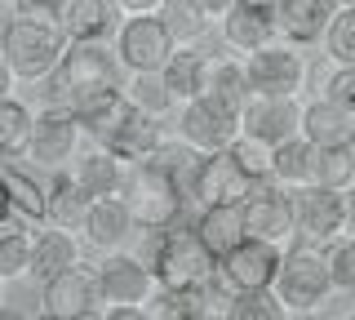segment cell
<instances>
[{
  "label": "cell",
  "instance_id": "cell-20",
  "mask_svg": "<svg viewBox=\"0 0 355 320\" xmlns=\"http://www.w3.org/2000/svg\"><path fill=\"white\" fill-rule=\"evenodd\" d=\"M133 227H138V223H133L125 196H94V205H89V214H85V223H80L85 240L94 249H103V253L125 245V240L133 236Z\"/></svg>",
  "mask_w": 355,
  "mask_h": 320
},
{
  "label": "cell",
  "instance_id": "cell-51",
  "mask_svg": "<svg viewBox=\"0 0 355 320\" xmlns=\"http://www.w3.org/2000/svg\"><path fill=\"white\" fill-rule=\"evenodd\" d=\"M0 289H5V280H0Z\"/></svg>",
  "mask_w": 355,
  "mask_h": 320
},
{
  "label": "cell",
  "instance_id": "cell-14",
  "mask_svg": "<svg viewBox=\"0 0 355 320\" xmlns=\"http://www.w3.org/2000/svg\"><path fill=\"white\" fill-rule=\"evenodd\" d=\"M103 307V294H98V276L76 262V267L58 271L53 280H44L40 289V316H53V320H85V316H98Z\"/></svg>",
  "mask_w": 355,
  "mask_h": 320
},
{
  "label": "cell",
  "instance_id": "cell-28",
  "mask_svg": "<svg viewBox=\"0 0 355 320\" xmlns=\"http://www.w3.org/2000/svg\"><path fill=\"white\" fill-rule=\"evenodd\" d=\"M311 183L347 192L355 183V142H333V147H315L311 142Z\"/></svg>",
  "mask_w": 355,
  "mask_h": 320
},
{
  "label": "cell",
  "instance_id": "cell-11",
  "mask_svg": "<svg viewBox=\"0 0 355 320\" xmlns=\"http://www.w3.org/2000/svg\"><path fill=\"white\" fill-rule=\"evenodd\" d=\"M293 218H297V240L329 245L347 236V192L338 187H297L293 192Z\"/></svg>",
  "mask_w": 355,
  "mask_h": 320
},
{
  "label": "cell",
  "instance_id": "cell-38",
  "mask_svg": "<svg viewBox=\"0 0 355 320\" xmlns=\"http://www.w3.org/2000/svg\"><path fill=\"white\" fill-rule=\"evenodd\" d=\"M324 58L355 67V5H338V14L324 31Z\"/></svg>",
  "mask_w": 355,
  "mask_h": 320
},
{
  "label": "cell",
  "instance_id": "cell-2",
  "mask_svg": "<svg viewBox=\"0 0 355 320\" xmlns=\"http://www.w3.org/2000/svg\"><path fill=\"white\" fill-rule=\"evenodd\" d=\"M49 107H80L85 98L103 94V90H116L120 81V58L116 49L107 45H80V40H71L62 53V62L49 71Z\"/></svg>",
  "mask_w": 355,
  "mask_h": 320
},
{
  "label": "cell",
  "instance_id": "cell-34",
  "mask_svg": "<svg viewBox=\"0 0 355 320\" xmlns=\"http://www.w3.org/2000/svg\"><path fill=\"white\" fill-rule=\"evenodd\" d=\"M218 103H227L231 112H244V103L253 98L249 76H244V58H214V76H209V90Z\"/></svg>",
  "mask_w": 355,
  "mask_h": 320
},
{
  "label": "cell",
  "instance_id": "cell-5",
  "mask_svg": "<svg viewBox=\"0 0 355 320\" xmlns=\"http://www.w3.org/2000/svg\"><path fill=\"white\" fill-rule=\"evenodd\" d=\"M125 201H129V214L142 231H160V227H173L182 223V205H187V187L164 174L160 165L151 160H138L125 183Z\"/></svg>",
  "mask_w": 355,
  "mask_h": 320
},
{
  "label": "cell",
  "instance_id": "cell-22",
  "mask_svg": "<svg viewBox=\"0 0 355 320\" xmlns=\"http://www.w3.org/2000/svg\"><path fill=\"white\" fill-rule=\"evenodd\" d=\"M80 262V240L71 236V227L58 223H40V231H31V276L44 285L58 271Z\"/></svg>",
  "mask_w": 355,
  "mask_h": 320
},
{
  "label": "cell",
  "instance_id": "cell-15",
  "mask_svg": "<svg viewBox=\"0 0 355 320\" xmlns=\"http://www.w3.org/2000/svg\"><path fill=\"white\" fill-rule=\"evenodd\" d=\"M94 276H98V294H103V303H142V307H147V298L155 294L151 262L138 258V253H125V249L103 253V262L94 267Z\"/></svg>",
  "mask_w": 355,
  "mask_h": 320
},
{
  "label": "cell",
  "instance_id": "cell-41",
  "mask_svg": "<svg viewBox=\"0 0 355 320\" xmlns=\"http://www.w3.org/2000/svg\"><path fill=\"white\" fill-rule=\"evenodd\" d=\"M320 94L333 98L338 107H347V112H355V67L333 62V67L324 71V81H320Z\"/></svg>",
  "mask_w": 355,
  "mask_h": 320
},
{
  "label": "cell",
  "instance_id": "cell-43",
  "mask_svg": "<svg viewBox=\"0 0 355 320\" xmlns=\"http://www.w3.org/2000/svg\"><path fill=\"white\" fill-rule=\"evenodd\" d=\"M98 316H103V320H142L147 307H142V303H103Z\"/></svg>",
  "mask_w": 355,
  "mask_h": 320
},
{
  "label": "cell",
  "instance_id": "cell-10",
  "mask_svg": "<svg viewBox=\"0 0 355 320\" xmlns=\"http://www.w3.org/2000/svg\"><path fill=\"white\" fill-rule=\"evenodd\" d=\"M244 227L249 236L271 240V245L288 249L297 240V218H293V192L280 183H258L249 196H244Z\"/></svg>",
  "mask_w": 355,
  "mask_h": 320
},
{
  "label": "cell",
  "instance_id": "cell-25",
  "mask_svg": "<svg viewBox=\"0 0 355 320\" xmlns=\"http://www.w3.org/2000/svg\"><path fill=\"white\" fill-rule=\"evenodd\" d=\"M71 174L89 196H125V183H129L125 160H120L116 151H107L103 142H98L94 151H85V156H76Z\"/></svg>",
  "mask_w": 355,
  "mask_h": 320
},
{
  "label": "cell",
  "instance_id": "cell-4",
  "mask_svg": "<svg viewBox=\"0 0 355 320\" xmlns=\"http://www.w3.org/2000/svg\"><path fill=\"white\" fill-rule=\"evenodd\" d=\"M275 294L288 307V316H315L324 312V303L338 289H333V276H329V258L324 245H311V240H293L284 249L280 276H275Z\"/></svg>",
  "mask_w": 355,
  "mask_h": 320
},
{
  "label": "cell",
  "instance_id": "cell-24",
  "mask_svg": "<svg viewBox=\"0 0 355 320\" xmlns=\"http://www.w3.org/2000/svg\"><path fill=\"white\" fill-rule=\"evenodd\" d=\"M302 138L315 147H333V142H355V112L338 107L333 98H311L302 103Z\"/></svg>",
  "mask_w": 355,
  "mask_h": 320
},
{
  "label": "cell",
  "instance_id": "cell-16",
  "mask_svg": "<svg viewBox=\"0 0 355 320\" xmlns=\"http://www.w3.org/2000/svg\"><path fill=\"white\" fill-rule=\"evenodd\" d=\"M218 23H222V40H227L236 53H253V49L275 45V40H280L275 5H258V0H236Z\"/></svg>",
  "mask_w": 355,
  "mask_h": 320
},
{
  "label": "cell",
  "instance_id": "cell-50",
  "mask_svg": "<svg viewBox=\"0 0 355 320\" xmlns=\"http://www.w3.org/2000/svg\"><path fill=\"white\" fill-rule=\"evenodd\" d=\"M258 5H275V0H258Z\"/></svg>",
  "mask_w": 355,
  "mask_h": 320
},
{
  "label": "cell",
  "instance_id": "cell-8",
  "mask_svg": "<svg viewBox=\"0 0 355 320\" xmlns=\"http://www.w3.org/2000/svg\"><path fill=\"white\" fill-rule=\"evenodd\" d=\"M236 134H240V112H231L214 94L178 103V138L191 142L196 151H222L236 142Z\"/></svg>",
  "mask_w": 355,
  "mask_h": 320
},
{
  "label": "cell",
  "instance_id": "cell-36",
  "mask_svg": "<svg viewBox=\"0 0 355 320\" xmlns=\"http://www.w3.org/2000/svg\"><path fill=\"white\" fill-rule=\"evenodd\" d=\"M222 316L227 320H284L288 307L280 303L275 289H236L222 307Z\"/></svg>",
  "mask_w": 355,
  "mask_h": 320
},
{
  "label": "cell",
  "instance_id": "cell-1",
  "mask_svg": "<svg viewBox=\"0 0 355 320\" xmlns=\"http://www.w3.org/2000/svg\"><path fill=\"white\" fill-rule=\"evenodd\" d=\"M147 262L155 271V285L169 289H209L218 280V253L200 240L196 227H160L147 249Z\"/></svg>",
  "mask_w": 355,
  "mask_h": 320
},
{
  "label": "cell",
  "instance_id": "cell-45",
  "mask_svg": "<svg viewBox=\"0 0 355 320\" xmlns=\"http://www.w3.org/2000/svg\"><path fill=\"white\" fill-rule=\"evenodd\" d=\"M14 85H18V76H14V67L5 62V53H0V98L14 94Z\"/></svg>",
  "mask_w": 355,
  "mask_h": 320
},
{
  "label": "cell",
  "instance_id": "cell-31",
  "mask_svg": "<svg viewBox=\"0 0 355 320\" xmlns=\"http://www.w3.org/2000/svg\"><path fill=\"white\" fill-rule=\"evenodd\" d=\"M31 125H36V116H31L27 103H18L14 94L0 98V160L27 156V147H31Z\"/></svg>",
  "mask_w": 355,
  "mask_h": 320
},
{
  "label": "cell",
  "instance_id": "cell-17",
  "mask_svg": "<svg viewBox=\"0 0 355 320\" xmlns=\"http://www.w3.org/2000/svg\"><path fill=\"white\" fill-rule=\"evenodd\" d=\"M58 23L67 31V40H80V45H111L120 23H125V9L116 0H67Z\"/></svg>",
  "mask_w": 355,
  "mask_h": 320
},
{
  "label": "cell",
  "instance_id": "cell-7",
  "mask_svg": "<svg viewBox=\"0 0 355 320\" xmlns=\"http://www.w3.org/2000/svg\"><path fill=\"white\" fill-rule=\"evenodd\" d=\"M111 45H116V58L125 71H160L178 49V40L169 36L160 14H125Z\"/></svg>",
  "mask_w": 355,
  "mask_h": 320
},
{
  "label": "cell",
  "instance_id": "cell-42",
  "mask_svg": "<svg viewBox=\"0 0 355 320\" xmlns=\"http://www.w3.org/2000/svg\"><path fill=\"white\" fill-rule=\"evenodd\" d=\"M62 5L67 0H14V14H22V18H53V23H58Z\"/></svg>",
  "mask_w": 355,
  "mask_h": 320
},
{
  "label": "cell",
  "instance_id": "cell-46",
  "mask_svg": "<svg viewBox=\"0 0 355 320\" xmlns=\"http://www.w3.org/2000/svg\"><path fill=\"white\" fill-rule=\"evenodd\" d=\"M196 5H200V9H205V14H209V18H222V14H227V9H231V5H236V0H196Z\"/></svg>",
  "mask_w": 355,
  "mask_h": 320
},
{
  "label": "cell",
  "instance_id": "cell-29",
  "mask_svg": "<svg viewBox=\"0 0 355 320\" xmlns=\"http://www.w3.org/2000/svg\"><path fill=\"white\" fill-rule=\"evenodd\" d=\"M89 205H94V196H89L85 187L76 183V174H62V169H58V178L49 183V214H44V223H58V227L80 231Z\"/></svg>",
  "mask_w": 355,
  "mask_h": 320
},
{
  "label": "cell",
  "instance_id": "cell-35",
  "mask_svg": "<svg viewBox=\"0 0 355 320\" xmlns=\"http://www.w3.org/2000/svg\"><path fill=\"white\" fill-rule=\"evenodd\" d=\"M155 14L164 18V27H169V36L178 40V45H196V40L209 31V23H214L196 0H164Z\"/></svg>",
  "mask_w": 355,
  "mask_h": 320
},
{
  "label": "cell",
  "instance_id": "cell-32",
  "mask_svg": "<svg viewBox=\"0 0 355 320\" xmlns=\"http://www.w3.org/2000/svg\"><path fill=\"white\" fill-rule=\"evenodd\" d=\"M271 183L288 187V192H297V187L311 183V142L302 134L275 142V160H271Z\"/></svg>",
  "mask_w": 355,
  "mask_h": 320
},
{
  "label": "cell",
  "instance_id": "cell-33",
  "mask_svg": "<svg viewBox=\"0 0 355 320\" xmlns=\"http://www.w3.org/2000/svg\"><path fill=\"white\" fill-rule=\"evenodd\" d=\"M125 90V98L138 112H147V116H169L173 112V94H169V85H164V71H129V81L120 85Z\"/></svg>",
  "mask_w": 355,
  "mask_h": 320
},
{
  "label": "cell",
  "instance_id": "cell-21",
  "mask_svg": "<svg viewBox=\"0 0 355 320\" xmlns=\"http://www.w3.org/2000/svg\"><path fill=\"white\" fill-rule=\"evenodd\" d=\"M160 142H164L160 116H147V112H138V107H129V112L120 116V125L103 138V147L116 151L125 165H138V160H147Z\"/></svg>",
  "mask_w": 355,
  "mask_h": 320
},
{
  "label": "cell",
  "instance_id": "cell-30",
  "mask_svg": "<svg viewBox=\"0 0 355 320\" xmlns=\"http://www.w3.org/2000/svg\"><path fill=\"white\" fill-rule=\"evenodd\" d=\"M0 183H5L9 201H14V209L27 223H44V214H49V187H40L27 169H18L9 160H0Z\"/></svg>",
  "mask_w": 355,
  "mask_h": 320
},
{
  "label": "cell",
  "instance_id": "cell-9",
  "mask_svg": "<svg viewBox=\"0 0 355 320\" xmlns=\"http://www.w3.org/2000/svg\"><path fill=\"white\" fill-rule=\"evenodd\" d=\"M280 262H284L280 245L258 240V236H244L231 253L218 258V280L227 285V294H236V289H275Z\"/></svg>",
  "mask_w": 355,
  "mask_h": 320
},
{
  "label": "cell",
  "instance_id": "cell-3",
  "mask_svg": "<svg viewBox=\"0 0 355 320\" xmlns=\"http://www.w3.org/2000/svg\"><path fill=\"white\" fill-rule=\"evenodd\" d=\"M67 31L53 18H22L9 14L5 31H0V53L14 67L18 81H49V71L62 62L67 53Z\"/></svg>",
  "mask_w": 355,
  "mask_h": 320
},
{
  "label": "cell",
  "instance_id": "cell-19",
  "mask_svg": "<svg viewBox=\"0 0 355 320\" xmlns=\"http://www.w3.org/2000/svg\"><path fill=\"white\" fill-rule=\"evenodd\" d=\"M338 14L333 0H275V23H280V40L297 49L324 45V31Z\"/></svg>",
  "mask_w": 355,
  "mask_h": 320
},
{
  "label": "cell",
  "instance_id": "cell-39",
  "mask_svg": "<svg viewBox=\"0 0 355 320\" xmlns=\"http://www.w3.org/2000/svg\"><path fill=\"white\" fill-rule=\"evenodd\" d=\"M22 276H31V231H5L0 236V280L14 285Z\"/></svg>",
  "mask_w": 355,
  "mask_h": 320
},
{
  "label": "cell",
  "instance_id": "cell-13",
  "mask_svg": "<svg viewBox=\"0 0 355 320\" xmlns=\"http://www.w3.org/2000/svg\"><path fill=\"white\" fill-rule=\"evenodd\" d=\"M249 174L240 169V160L231 156L227 147L222 151H200L196 174H191V196L200 205H244V196L253 192Z\"/></svg>",
  "mask_w": 355,
  "mask_h": 320
},
{
  "label": "cell",
  "instance_id": "cell-18",
  "mask_svg": "<svg viewBox=\"0 0 355 320\" xmlns=\"http://www.w3.org/2000/svg\"><path fill=\"white\" fill-rule=\"evenodd\" d=\"M240 129L258 134L266 142H284L293 134H302V98H266L253 94L240 112Z\"/></svg>",
  "mask_w": 355,
  "mask_h": 320
},
{
  "label": "cell",
  "instance_id": "cell-26",
  "mask_svg": "<svg viewBox=\"0 0 355 320\" xmlns=\"http://www.w3.org/2000/svg\"><path fill=\"white\" fill-rule=\"evenodd\" d=\"M191 227L200 231V240H205L218 258L231 253L244 236H249V227H244V205H200V218Z\"/></svg>",
  "mask_w": 355,
  "mask_h": 320
},
{
  "label": "cell",
  "instance_id": "cell-47",
  "mask_svg": "<svg viewBox=\"0 0 355 320\" xmlns=\"http://www.w3.org/2000/svg\"><path fill=\"white\" fill-rule=\"evenodd\" d=\"M347 236H355V183L347 187Z\"/></svg>",
  "mask_w": 355,
  "mask_h": 320
},
{
  "label": "cell",
  "instance_id": "cell-37",
  "mask_svg": "<svg viewBox=\"0 0 355 320\" xmlns=\"http://www.w3.org/2000/svg\"><path fill=\"white\" fill-rule=\"evenodd\" d=\"M231 156L240 160V169L249 174L253 183H266L271 178V160H275V142H266V138H258V134H236V142H231Z\"/></svg>",
  "mask_w": 355,
  "mask_h": 320
},
{
  "label": "cell",
  "instance_id": "cell-12",
  "mask_svg": "<svg viewBox=\"0 0 355 320\" xmlns=\"http://www.w3.org/2000/svg\"><path fill=\"white\" fill-rule=\"evenodd\" d=\"M80 142H85V125L76 112L67 107H44L31 125V147L27 156L40 165V169H62L80 156Z\"/></svg>",
  "mask_w": 355,
  "mask_h": 320
},
{
  "label": "cell",
  "instance_id": "cell-48",
  "mask_svg": "<svg viewBox=\"0 0 355 320\" xmlns=\"http://www.w3.org/2000/svg\"><path fill=\"white\" fill-rule=\"evenodd\" d=\"M333 5H355V0H333Z\"/></svg>",
  "mask_w": 355,
  "mask_h": 320
},
{
  "label": "cell",
  "instance_id": "cell-49",
  "mask_svg": "<svg viewBox=\"0 0 355 320\" xmlns=\"http://www.w3.org/2000/svg\"><path fill=\"white\" fill-rule=\"evenodd\" d=\"M5 23H9V18H5V14H0V31H5Z\"/></svg>",
  "mask_w": 355,
  "mask_h": 320
},
{
  "label": "cell",
  "instance_id": "cell-6",
  "mask_svg": "<svg viewBox=\"0 0 355 320\" xmlns=\"http://www.w3.org/2000/svg\"><path fill=\"white\" fill-rule=\"evenodd\" d=\"M244 76H249V90L266 94V98H302L311 62L302 58V49L288 45V40H275V45H262L253 53H244Z\"/></svg>",
  "mask_w": 355,
  "mask_h": 320
},
{
  "label": "cell",
  "instance_id": "cell-44",
  "mask_svg": "<svg viewBox=\"0 0 355 320\" xmlns=\"http://www.w3.org/2000/svg\"><path fill=\"white\" fill-rule=\"evenodd\" d=\"M125 14H155V9L164 5V0H116Z\"/></svg>",
  "mask_w": 355,
  "mask_h": 320
},
{
  "label": "cell",
  "instance_id": "cell-23",
  "mask_svg": "<svg viewBox=\"0 0 355 320\" xmlns=\"http://www.w3.org/2000/svg\"><path fill=\"white\" fill-rule=\"evenodd\" d=\"M164 85H169L173 103H187V98H200L209 90V76H214V53H205L200 45H178L164 62Z\"/></svg>",
  "mask_w": 355,
  "mask_h": 320
},
{
  "label": "cell",
  "instance_id": "cell-40",
  "mask_svg": "<svg viewBox=\"0 0 355 320\" xmlns=\"http://www.w3.org/2000/svg\"><path fill=\"white\" fill-rule=\"evenodd\" d=\"M329 258V276H333V289L338 294H355V236H338L324 245Z\"/></svg>",
  "mask_w": 355,
  "mask_h": 320
},
{
  "label": "cell",
  "instance_id": "cell-27",
  "mask_svg": "<svg viewBox=\"0 0 355 320\" xmlns=\"http://www.w3.org/2000/svg\"><path fill=\"white\" fill-rule=\"evenodd\" d=\"M147 316L151 320H205L218 312L209 307V289H169V285H155V294L147 298Z\"/></svg>",
  "mask_w": 355,
  "mask_h": 320
}]
</instances>
